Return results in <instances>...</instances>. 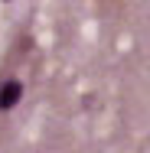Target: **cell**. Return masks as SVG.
<instances>
[{
	"label": "cell",
	"mask_w": 150,
	"mask_h": 153,
	"mask_svg": "<svg viewBox=\"0 0 150 153\" xmlns=\"http://www.w3.org/2000/svg\"><path fill=\"white\" fill-rule=\"evenodd\" d=\"M23 98V82L20 78H0V114L10 111Z\"/></svg>",
	"instance_id": "1"
}]
</instances>
